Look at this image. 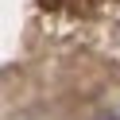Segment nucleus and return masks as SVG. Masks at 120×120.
Here are the masks:
<instances>
[{"instance_id": "obj_1", "label": "nucleus", "mask_w": 120, "mask_h": 120, "mask_svg": "<svg viewBox=\"0 0 120 120\" xmlns=\"http://www.w3.org/2000/svg\"><path fill=\"white\" fill-rule=\"evenodd\" d=\"M78 4H89V0H43V8H78Z\"/></svg>"}]
</instances>
